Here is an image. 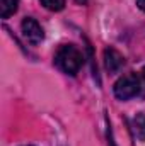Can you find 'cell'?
I'll list each match as a JSON object with an SVG mask.
<instances>
[{"label":"cell","instance_id":"6da1fadb","mask_svg":"<svg viewBox=\"0 0 145 146\" xmlns=\"http://www.w3.org/2000/svg\"><path fill=\"white\" fill-rule=\"evenodd\" d=\"M84 56L73 44H63L55 54V65L67 75H77L82 68Z\"/></svg>","mask_w":145,"mask_h":146},{"label":"cell","instance_id":"7a4b0ae2","mask_svg":"<svg viewBox=\"0 0 145 146\" xmlns=\"http://www.w3.org/2000/svg\"><path fill=\"white\" fill-rule=\"evenodd\" d=\"M114 95L119 100H128L137 97L142 92V78L137 73H126L121 78H118V82L113 87Z\"/></svg>","mask_w":145,"mask_h":146},{"label":"cell","instance_id":"3957f363","mask_svg":"<svg viewBox=\"0 0 145 146\" xmlns=\"http://www.w3.org/2000/svg\"><path fill=\"white\" fill-rule=\"evenodd\" d=\"M21 27H22L24 37H26L28 42H31V44H39V42L44 39L43 27L39 26V22H38L36 19H33V17H26V19L22 21Z\"/></svg>","mask_w":145,"mask_h":146},{"label":"cell","instance_id":"277c9868","mask_svg":"<svg viewBox=\"0 0 145 146\" xmlns=\"http://www.w3.org/2000/svg\"><path fill=\"white\" fill-rule=\"evenodd\" d=\"M125 65V58L114 49V48H108L104 51V66L109 73H118Z\"/></svg>","mask_w":145,"mask_h":146},{"label":"cell","instance_id":"5b68a950","mask_svg":"<svg viewBox=\"0 0 145 146\" xmlns=\"http://www.w3.org/2000/svg\"><path fill=\"white\" fill-rule=\"evenodd\" d=\"M19 7V0H0V15L2 19H9Z\"/></svg>","mask_w":145,"mask_h":146},{"label":"cell","instance_id":"8992f818","mask_svg":"<svg viewBox=\"0 0 145 146\" xmlns=\"http://www.w3.org/2000/svg\"><path fill=\"white\" fill-rule=\"evenodd\" d=\"M133 131L137 134V138L140 141H145V115L144 114H137L133 117Z\"/></svg>","mask_w":145,"mask_h":146},{"label":"cell","instance_id":"52a82bcc","mask_svg":"<svg viewBox=\"0 0 145 146\" xmlns=\"http://www.w3.org/2000/svg\"><path fill=\"white\" fill-rule=\"evenodd\" d=\"M41 5L51 12H60L65 7V0H39Z\"/></svg>","mask_w":145,"mask_h":146},{"label":"cell","instance_id":"ba28073f","mask_svg":"<svg viewBox=\"0 0 145 146\" xmlns=\"http://www.w3.org/2000/svg\"><path fill=\"white\" fill-rule=\"evenodd\" d=\"M137 5H138L140 10H144L145 12V0H137Z\"/></svg>","mask_w":145,"mask_h":146},{"label":"cell","instance_id":"9c48e42d","mask_svg":"<svg viewBox=\"0 0 145 146\" xmlns=\"http://www.w3.org/2000/svg\"><path fill=\"white\" fill-rule=\"evenodd\" d=\"M142 90H144V95H145V68L142 70Z\"/></svg>","mask_w":145,"mask_h":146},{"label":"cell","instance_id":"30bf717a","mask_svg":"<svg viewBox=\"0 0 145 146\" xmlns=\"http://www.w3.org/2000/svg\"><path fill=\"white\" fill-rule=\"evenodd\" d=\"M75 2H77V3H82V5H84V3H85L87 0H75Z\"/></svg>","mask_w":145,"mask_h":146}]
</instances>
